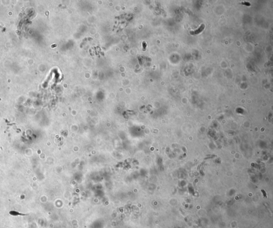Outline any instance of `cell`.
Here are the masks:
<instances>
[{"mask_svg":"<svg viewBox=\"0 0 273 228\" xmlns=\"http://www.w3.org/2000/svg\"><path fill=\"white\" fill-rule=\"evenodd\" d=\"M204 28H205V25L204 24H203L198 28V29L196 30V31H190V34H191V35H196V34H200L203 31V30H204Z\"/></svg>","mask_w":273,"mask_h":228,"instance_id":"1","label":"cell"}]
</instances>
